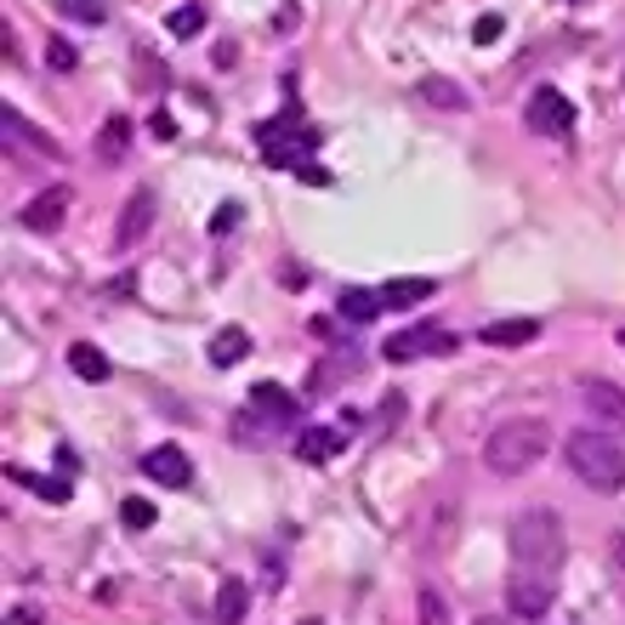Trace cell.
<instances>
[{"mask_svg": "<svg viewBox=\"0 0 625 625\" xmlns=\"http://www.w3.org/2000/svg\"><path fill=\"white\" fill-rule=\"evenodd\" d=\"M552 449H558V438H552L546 421L512 415V421H500V427L484 438V466L495 472V478H523V472H535Z\"/></svg>", "mask_w": 625, "mask_h": 625, "instance_id": "1", "label": "cell"}, {"mask_svg": "<svg viewBox=\"0 0 625 625\" xmlns=\"http://www.w3.org/2000/svg\"><path fill=\"white\" fill-rule=\"evenodd\" d=\"M563 558H568V535H563V517L552 507H529V512L512 517V563L517 568L552 580L563 568Z\"/></svg>", "mask_w": 625, "mask_h": 625, "instance_id": "2", "label": "cell"}, {"mask_svg": "<svg viewBox=\"0 0 625 625\" xmlns=\"http://www.w3.org/2000/svg\"><path fill=\"white\" fill-rule=\"evenodd\" d=\"M563 461L574 466V478L591 484L597 495H620L625 489V449H620V433H568L563 438Z\"/></svg>", "mask_w": 625, "mask_h": 625, "instance_id": "3", "label": "cell"}, {"mask_svg": "<svg viewBox=\"0 0 625 625\" xmlns=\"http://www.w3.org/2000/svg\"><path fill=\"white\" fill-rule=\"evenodd\" d=\"M523 125H529L535 137H568L574 132V103L558 86H535L529 103H523Z\"/></svg>", "mask_w": 625, "mask_h": 625, "instance_id": "4", "label": "cell"}, {"mask_svg": "<svg viewBox=\"0 0 625 625\" xmlns=\"http://www.w3.org/2000/svg\"><path fill=\"white\" fill-rule=\"evenodd\" d=\"M455 347V336L438 330V324H410V330H398L382 341V359L387 364H415V359H427V353H449Z\"/></svg>", "mask_w": 625, "mask_h": 625, "instance_id": "5", "label": "cell"}, {"mask_svg": "<svg viewBox=\"0 0 625 625\" xmlns=\"http://www.w3.org/2000/svg\"><path fill=\"white\" fill-rule=\"evenodd\" d=\"M68 205H74L68 183H52V188H40L29 205L17 211V228H23V234H58L63 222H68Z\"/></svg>", "mask_w": 625, "mask_h": 625, "instance_id": "6", "label": "cell"}, {"mask_svg": "<svg viewBox=\"0 0 625 625\" xmlns=\"http://www.w3.org/2000/svg\"><path fill=\"white\" fill-rule=\"evenodd\" d=\"M580 398H586V415L603 433H625V387L603 382V375H591V382H580Z\"/></svg>", "mask_w": 625, "mask_h": 625, "instance_id": "7", "label": "cell"}, {"mask_svg": "<svg viewBox=\"0 0 625 625\" xmlns=\"http://www.w3.org/2000/svg\"><path fill=\"white\" fill-rule=\"evenodd\" d=\"M507 609H512L517 620H540L546 609H552V580H546V574L517 568L512 586H507Z\"/></svg>", "mask_w": 625, "mask_h": 625, "instance_id": "8", "label": "cell"}, {"mask_svg": "<svg viewBox=\"0 0 625 625\" xmlns=\"http://www.w3.org/2000/svg\"><path fill=\"white\" fill-rule=\"evenodd\" d=\"M142 478H154V484H165V489H188V478H193L188 449H177V443H154V449L142 455Z\"/></svg>", "mask_w": 625, "mask_h": 625, "instance_id": "9", "label": "cell"}, {"mask_svg": "<svg viewBox=\"0 0 625 625\" xmlns=\"http://www.w3.org/2000/svg\"><path fill=\"white\" fill-rule=\"evenodd\" d=\"M148 228H154V188H132V199H125V211H120V228H114V245L132 250L148 239Z\"/></svg>", "mask_w": 625, "mask_h": 625, "instance_id": "10", "label": "cell"}, {"mask_svg": "<svg viewBox=\"0 0 625 625\" xmlns=\"http://www.w3.org/2000/svg\"><path fill=\"white\" fill-rule=\"evenodd\" d=\"M245 353H250V336H245V324H222V330L211 336V364H216V370H234Z\"/></svg>", "mask_w": 625, "mask_h": 625, "instance_id": "11", "label": "cell"}, {"mask_svg": "<svg viewBox=\"0 0 625 625\" xmlns=\"http://www.w3.org/2000/svg\"><path fill=\"white\" fill-rule=\"evenodd\" d=\"M433 296H438V279H392V285H382L387 313L392 308H421V302H433Z\"/></svg>", "mask_w": 625, "mask_h": 625, "instance_id": "12", "label": "cell"}, {"mask_svg": "<svg viewBox=\"0 0 625 625\" xmlns=\"http://www.w3.org/2000/svg\"><path fill=\"white\" fill-rule=\"evenodd\" d=\"M336 313H341V318H353V324H370L375 313H387V302H382V290L353 285V290H341V296H336Z\"/></svg>", "mask_w": 625, "mask_h": 625, "instance_id": "13", "label": "cell"}, {"mask_svg": "<svg viewBox=\"0 0 625 625\" xmlns=\"http://www.w3.org/2000/svg\"><path fill=\"white\" fill-rule=\"evenodd\" d=\"M535 336H540L535 318H495V324H484V341L489 347H523V341H535Z\"/></svg>", "mask_w": 625, "mask_h": 625, "instance_id": "14", "label": "cell"}, {"mask_svg": "<svg viewBox=\"0 0 625 625\" xmlns=\"http://www.w3.org/2000/svg\"><path fill=\"white\" fill-rule=\"evenodd\" d=\"M421 103H433V109H449V114H461L472 97L455 86V80H443V74H427V80H421Z\"/></svg>", "mask_w": 625, "mask_h": 625, "instance_id": "15", "label": "cell"}, {"mask_svg": "<svg viewBox=\"0 0 625 625\" xmlns=\"http://www.w3.org/2000/svg\"><path fill=\"white\" fill-rule=\"evenodd\" d=\"M341 433L336 427H308L302 438H296V455H302V461H330V455H341Z\"/></svg>", "mask_w": 625, "mask_h": 625, "instance_id": "16", "label": "cell"}, {"mask_svg": "<svg viewBox=\"0 0 625 625\" xmlns=\"http://www.w3.org/2000/svg\"><path fill=\"white\" fill-rule=\"evenodd\" d=\"M125 148H132V120L109 114L103 132H97V160H125Z\"/></svg>", "mask_w": 625, "mask_h": 625, "instance_id": "17", "label": "cell"}, {"mask_svg": "<svg viewBox=\"0 0 625 625\" xmlns=\"http://www.w3.org/2000/svg\"><path fill=\"white\" fill-rule=\"evenodd\" d=\"M68 370L80 375V382H109V359L97 353L91 341H74V347H68Z\"/></svg>", "mask_w": 625, "mask_h": 625, "instance_id": "18", "label": "cell"}, {"mask_svg": "<svg viewBox=\"0 0 625 625\" xmlns=\"http://www.w3.org/2000/svg\"><path fill=\"white\" fill-rule=\"evenodd\" d=\"M245 609H250V586H245V580H222V591H216V620H222V625H239Z\"/></svg>", "mask_w": 625, "mask_h": 625, "instance_id": "19", "label": "cell"}, {"mask_svg": "<svg viewBox=\"0 0 625 625\" xmlns=\"http://www.w3.org/2000/svg\"><path fill=\"white\" fill-rule=\"evenodd\" d=\"M257 404H262L273 421H296V410H302L285 387H273V382H262V387H257Z\"/></svg>", "mask_w": 625, "mask_h": 625, "instance_id": "20", "label": "cell"}, {"mask_svg": "<svg viewBox=\"0 0 625 625\" xmlns=\"http://www.w3.org/2000/svg\"><path fill=\"white\" fill-rule=\"evenodd\" d=\"M415 614H421V625H449V603H443V591H438V586H421Z\"/></svg>", "mask_w": 625, "mask_h": 625, "instance_id": "21", "label": "cell"}, {"mask_svg": "<svg viewBox=\"0 0 625 625\" xmlns=\"http://www.w3.org/2000/svg\"><path fill=\"white\" fill-rule=\"evenodd\" d=\"M165 23H171V35H177V40H193L199 29H205V7H177Z\"/></svg>", "mask_w": 625, "mask_h": 625, "instance_id": "22", "label": "cell"}, {"mask_svg": "<svg viewBox=\"0 0 625 625\" xmlns=\"http://www.w3.org/2000/svg\"><path fill=\"white\" fill-rule=\"evenodd\" d=\"M58 7H63L74 23H103V17H109V0H58Z\"/></svg>", "mask_w": 625, "mask_h": 625, "instance_id": "23", "label": "cell"}, {"mask_svg": "<svg viewBox=\"0 0 625 625\" xmlns=\"http://www.w3.org/2000/svg\"><path fill=\"white\" fill-rule=\"evenodd\" d=\"M17 484H29V489H40V500H68V484H52V478H35V472H12Z\"/></svg>", "mask_w": 625, "mask_h": 625, "instance_id": "24", "label": "cell"}, {"mask_svg": "<svg viewBox=\"0 0 625 625\" xmlns=\"http://www.w3.org/2000/svg\"><path fill=\"white\" fill-rule=\"evenodd\" d=\"M120 517H125V529H148V523H154V507H148V500H125Z\"/></svg>", "mask_w": 625, "mask_h": 625, "instance_id": "25", "label": "cell"}, {"mask_svg": "<svg viewBox=\"0 0 625 625\" xmlns=\"http://www.w3.org/2000/svg\"><path fill=\"white\" fill-rule=\"evenodd\" d=\"M46 63H52V68H74L80 58H74V46H68V40H52V52H46Z\"/></svg>", "mask_w": 625, "mask_h": 625, "instance_id": "26", "label": "cell"}, {"mask_svg": "<svg viewBox=\"0 0 625 625\" xmlns=\"http://www.w3.org/2000/svg\"><path fill=\"white\" fill-rule=\"evenodd\" d=\"M148 125H154V137H160V142H177V125H171V114H154Z\"/></svg>", "mask_w": 625, "mask_h": 625, "instance_id": "27", "label": "cell"}, {"mask_svg": "<svg viewBox=\"0 0 625 625\" xmlns=\"http://www.w3.org/2000/svg\"><path fill=\"white\" fill-rule=\"evenodd\" d=\"M7 625H40V609H12Z\"/></svg>", "mask_w": 625, "mask_h": 625, "instance_id": "28", "label": "cell"}, {"mask_svg": "<svg viewBox=\"0 0 625 625\" xmlns=\"http://www.w3.org/2000/svg\"><path fill=\"white\" fill-rule=\"evenodd\" d=\"M495 35H500V17H495V12L478 17V40H495Z\"/></svg>", "mask_w": 625, "mask_h": 625, "instance_id": "29", "label": "cell"}, {"mask_svg": "<svg viewBox=\"0 0 625 625\" xmlns=\"http://www.w3.org/2000/svg\"><path fill=\"white\" fill-rule=\"evenodd\" d=\"M302 625H318V620H302Z\"/></svg>", "mask_w": 625, "mask_h": 625, "instance_id": "30", "label": "cell"}]
</instances>
